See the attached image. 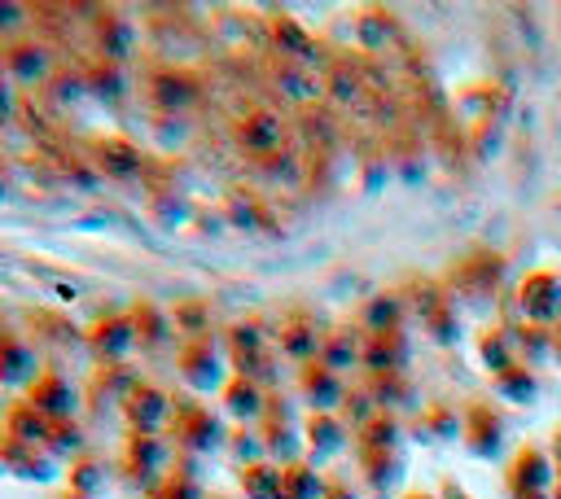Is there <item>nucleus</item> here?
Segmentation results:
<instances>
[{
    "label": "nucleus",
    "mask_w": 561,
    "mask_h": 499,
    "mask_svg": "<svg viewBox=\"0 0 561 499\" xmlns=\"http://www.w3.org/2000/svg\"><path fill=\"white\" fill-rule=\"evenodd\" d=\"M360 355H364V338H356V329H351V324L329 329L325 342H320V364L334 368V373H347L351 364H360Z\"/></svg>",
    "instance_id": "4468645a"
},
{
    "label": "nucleus",
    "mask_w": 561,
    "mask_h": 499,
    "mask_svg": "<svg viewBox=\"0 0 561 499\" xmlns=\"http://www.w3.org/2000/svg\"><path fill=\"white\" fill-rule=\"evenodd\" d=\"M299 399L307 403L312 412H329L342 403V386H338V373L325 364H307L299 373Z\"/></svg>",
    "instance_id": "f8f14e48"
},
{
    "label": "nucleus",
    "mask_w": 561,
    "mask_h": 499,
    "mask_svg": "<svg viewBox=\"0 0 561 499\" xmlns=\"http://www.w3.org/2000/svg\"><path fill=\"white\" fill-rule=\"evenodd\" d=\"M263 31H268V53L290 57V62H325V57H320V40L303 27V22L268 18V27H263Z\"/></svg>",
    "instance_id": "423d86ee"
},
{
    "label": "nucleus",
    "mask_w": 561,
    "mask_h": 499,
    "mask_svg": "<svg viewBox=\"0 0 561 499\" xmlns=\"http://www.w3.org/2000/svg\"><path fill=\"white\" fill-rule=\"evenodd\" d=\"M277 338H281V351H285V355H299V359H307V355H316V351H320L325 333H320V324H316L312 311L299 307V311H290V316L281 320Z\"/></svg>",
    "instance_id": "9b49d317"
},
{
    "label": "nucleus",
    "mask_w": 561,
    "mask_h": 499,
    "mask_svg": "<svg viewBox=\"0 0 561 499\" xmlns=\"http://www.w3.org/2000/svg\"><path fill=\"white\" fill-rule=\"evenodd\" d=\"M557 289H561V281L553 272H535L531 281L522 285V303H526V311L531 316H553V307H557Z\"/></svg>",
    "instance_id": "aec40b11"
},
{
    "label": "nucleus",
    "mask_w": 561,
    "mask_h": 499,
    "mask_svg": "<svg viewBox=\"0 0 561 499\" xmlns=\"http://www.w3.org/2000/svg\"><path fill=\"white\" fill-rule=\"evenodd\" d=\"M540 464H544V456H540V451H522V456H518V464H513V469H518V473H526V469H540ZM540 486L544 482H522L518 486V499H535V491H540Z\"/></svg>",
    "instance_id": "c756f323"
},
{
    "label": "nucleus",
    "mask_w": 561,
    "mask_h": 499,
    "mask_svg": "<svg viewBox=\"0 0 561 499\" xmlns=\"http://www.w3.org/2000/svg\"><path fill=\"white\" fill-rule=\"evenodd\" d=\"M128 320H132L136 342H163L167 333H171V320L163 316V311H154L150 303H145V298L132 307V316H128Z\"/></svg>",
    "instance_id": "393cba45"
},
{
    "label": "nucleus",
    "mask_w": 561,
    "mask_h": 499,
    "mask_svg": "<svg viewBox=\"0 0 561 499\" xmlns=\"http://www.w3.org/2000/svg\"><path fill=\"white\" fill-rule=\"evenodd\" d=\"M228 219H233L237 228H250V232H277V219H272L268 202H263V193L255 189H233L228 193Z\"/></svg>",
    "instance_id": "ddd939ff"
},
{
    "label": "nucleus",
    "mask_w": 561,
    "mask_h": 499,
    "mask_svg": "<svg viewBox=\"0 0 561 499\" xmlns=\"http://www.w3.org/2000/svg\"><path fill=\"white\" fill-rule=\"evenodd\" d=\"M31 403L44 412V403H53V421L57 416H71V386H66L57 373H44L31 381Z\"/></svg>",
    "instance_id": "412c9836"
},
{
    "label": "nucleus",
    "mask_w": 561,
    "mask_h": 499,
    "mask_svg": "<svg viewBox=\"0 0 561 499\" xmlns=\"http://www.w3.org/2000/svg\"><path fill=\"white\" fill-rule=\"evenodd\" d=\"M180 368H185V377H198L206 381L215 373V346L211 338H189V346L180 351Z\"/></svg>",
    "instance_id": "a878e982"
},
{
    "label": "nucleus",
    "mask_w": 561,
    "mask_h": 499,
    "mask_svg": "<svg viewBox=\"0 0 561 499\" xmlns=\"http://www.w3.org/2000/svg\"><path fill=\"white\" fill-rule=\"evenodd\" d=\"M75 478H79V486H97V460L79 464V469H75Z\"/></svg>",
    "instance_id": "473e14b6"
},
{
    "label": "nucleus",
    "mask_w": 561,
    "mask_h": 499,
    "mask_svg": "<svg viewBox=\"0 0 561 499\" xmlns=\"http://www.w3.org/2000/svg\"><path fill=\"white\" fill-rule=\"evenodd\" d=\"M263 62V79L272 84V92H285L290 101H299V106H312L320 101V79L312 71H303V62H290V57H259Z\"/></svg>",
    "instance_id": "20e7f679"
},
{
    "label": "nucleus",
    "mask_w": 561,
    "mask_h": 499,
    "mask_svg": "<svg viewBox=\"0 0 561 499\" xmlns=\"http://www.w3.org/2000/svg\"><path fill=\"white\" fill-rule=\"evenodd\" d=\"M325 482L312 473V464H285L281 469V499H316Z\"/></svg>",
    "instance_id": "5701e85b"
},
{
    "label": "nucleus",
    "mask_w": 561,
    "mask_h": 499,
    "mask_svg": "<svg viewBox=\"0 0 561 499\" xmlns=\"http://www.w3.org/2000/svg\"><path fill=\"white\" fill-rule=\"evenodd\" d=\"M242 486L250 499H281V469H272V464H263V460H250Z\"/></svg>",
    "instance_id": "b1692460"
},
{
    "label": "nucleus",
    "mask_w": 561,
    "mask_h": 499,
    "mask_svg": "<svg viewBox=\"0 0 561 499\" xmlns=\"http://www.w3.org/2000/svg\"><path fill=\"white\" fill-rule=\"evenodd\" d=\"M154 499H193V491L180 478H167V482H158V491H154Z\"/></svg>",
    "instance_id": "7c9ffc66"
},
{
    "label": "nucleus",
    "mask_w": 561,
    "mask_h": 499,
    "mask_svg": "<svg viewBox=\"0 0 561 499\" xmlns=\"http://www.w3.org/2000/svg\"><path fill=\"white\" fill-rule=\"evenodd\" d=\"M0 71L9 79H18L22 88L40 92L49 84V75L57 71V57L49 44H40V40H5V49H0Z\"/></svg>",
    "instance_id": "f03ea898"
},
{
    "label": "nucleus",
    "mask_w": 561,
    "mask_h": 499,
    "mask_svg": "<svg viewBox=\"0 0 561 499\" xmlns=\"http://www.w3.org/2000/svg\"><path fill=\"white\" fill-rule=\"evenodd\" d=\"M215 434H220V425H215V416L198 408V403H185V408H176V438H193V447H206L215 443Z\"/></svg>",
    "instance_id": "f3484780"
},
{
    "label": "nucleus",
    "mask_w": 561,
    "mask_h": 499,
    "mask_svg": "<svg viewBox=\"0 0 561 499\" xmlns=\"http://www.w3.org/2000/svg\"><path fill=\"white\" fill-rule=\"evenodd\" d=\"M14 110H18V92H9V84L0 79V123L14 119Z\"/></svg>",
    "instance_id": "2f4dec72"
},
{
    "label": "nucleus",
    "mask_w": 561,
    "mask_h": 499,
    "mask_svg": "<svg viewBox=\"0 0 561 499\" xmlns=\"http://www.w3.org/2000/svg\"><path fill=\"white\" fill-rule=\"evenodd\" d=\"M329 425H338L329 412H312V421H307V438H312L316 451H334V447H338V434H342V429H338V434H329Z\"/></svg>",
    "instance_id": "c85d7f7f"
},
{
    "label": "nucleus",
    "mask_w": 561,
    "mask_h": 499,
    "mask_svg": "<svg viewBox=\"0 0 561 499\" xmlns=\"http://www.w3.org/2000/svg\"><path fill=\"white\" fill-rule=\"evenodd\" d=\"M404 359H408V346H404V333H399V329L369 333V338H364L360 364L369 368V377H377V373H399V368H404Z\"/></svg>",
    "instance_id": "9d476101"
},
{
    "label": "nucleus",
    "mask_w": 561,
    "mask_h": 499,
    "mask_svg": "<svg viewBox=\"0 0 561 499\" xmlns=\"http://www.w3.org/2000/svg\"><path fill=\"white\" fill-rule=\"evenodd\" d=\"M233 141L255 167L268 171V176H290L294 162H299V154H294V127L272 106H250L246 114H237Z\"/></svg>",
    "instance_id": "f257e3e1"
},
{
    "label": "nucleus",
    "mask_w": 561,
    "mask_h": 499,
    "mask_svg": "<svg viewBox=\"0 0 561 499\" xmlns=\"http://www.w3.org/2000/svg\"><path fill=\"white\" fill-rule=\"evenodd\" d=\"M338 114L334 106H325V101H312V106H299V119H294V132H299V141L307 149V162H325L334 154L338 145Z\"/></svg>",
    "instance_id": "7ed1b4c3"
},
{
    "label": "nucleus",
    "mask_w": 561,
    "mask_h": 499,
    "mask_svg": "<svg viewBox=\"0 0 561 499\" xmlns=\"http://www.w3.org/2000/svg\"><path fill=\"white\" fill-rule=\"evenodd\" d=\"M342 408H347V421H351V425H360V429L377 416V412H373L377 403H373V394H369V390H351V394H342Z\"/></svg>",
    "instance_id": "cd10ccee"
},
{
    "label": "nucleus",
    "mask_w": 561,
    "mask_h": 499,
    "mask_svg": "<svg viewBox=\"0 0 561 499\" xmlns=\"http://www.w3.org/2000/svg\"><path fill=\"white\" fill-rule=\"evenodd\" d=\"M325 97L338 106H360L364 97V57L334 53L325 57Z\"/></svg>",
    "instance_id": "0eeeda50"
},
{
    "label": "nucleus",
    "mask_w": 561,
    "mask_h": 499,
    "mask_svg": "<svg viewBox=\"0 0 561 499\" xmlns=\"http://www.w3.org/2000/svg\"><path fill=\"white\" fill-rule=\"evenodd\" d=\"M224 408L233 412V416H242V421L259 416V412H263V390H259V381L233 373V377H228V386H224Z\"/></svg>",
    "instance_id": "a211bd4d"
},
{
    "label": "nucleus",
    "mask_w": 561,
    "mask_h": 499,
    "mask_svg": "<svg viewBox=\"0 0 561 499\" xmlns=\"http://www.w3.org/2000/svg\"><path fill=\"white\" fill-rule=\"evenodd\" d=\"M158 464H163V443H158L154 434H132L128 447H123V469H128V478H136V482L154 478Z\"/></svg>",
    "instance_id": "2eb2a0df"
},
{
    "label": "nucleus",
    "mask_w": 561,
    "mask_h": 499,
    "mask_svg": "<svg viewBox=\"0 0 561 499\" xmlns=\"http://www.w3.org/2000/svg\"><path fill=\"white\" fill-rule=\"evenodd\" d=\"M0 377H5V381L31 377V355H27V346H22L18 338H9V333H0Z\"/></svg>",
    "instance_id": "bb28decb"
},
{
    "label": "nucleus",
    "mask_w": 561,
    "mask_h": 499,
    "mask_svg": "<svg viewBox=\"0 0 561 499\" xmlns=\"http://www.w3.org/2000/svg\"><path fill=\"white\" fill-rule=\"evenodd\" d=\"M88 154H93V162L106 176H141L145 171V158L141 149H136L132 141H123V136H93L88 141Z\"/></svg>",
    "instance_id": "1a4fd4ad"
},
{
    "label": "nucleus",
    "mask_w": 561,
    "mask_h": 499,
    "mask_svg": "<svg viewBox=\"0 0 561 499\" xmlns=\"http://www.w3.org/2000/svg\"><path fill=\"white\" fill-rule=\"evenodd\" d=\"M404 298H395V294H377L364 303L360 311V320H364V329L369 333H386V329H399V320H404Z\"/></svg>",
    "instance_id": "6ab92c4d"
},
{
    "label": "nucleus",
    "mask_w": 561,
    "mask_h": 499,
    "mask_svg": "<svg viewBox=\"0 0 561 499\" xmlns=\"http://www.w3.org/2000/svg\"><path fill=\"white\" fill-rule=\"evenodd\" d=\"M171 324H176L185 338H211V307H206V298H185V303H176Z\"/></svg>",
    "instance_id": "4be33fe9"
},
{
    "label": "nucleus",
    "mask_w": 561,
    "mask_h": 499,
    "mask_svg": "<svg viewBox=\"0 0 561 499\" xmlns=\"http://www.w3.org/2000/svg\"><path fill=\"white\" fill-rule=\"evenodd\" d=\"M88 342H93V351L101 359H119L128 346L136 342V333H132V320L128 316H110V320H101L88 329Z\"/></svg>",
    "instance_id": "dca6fc26"
},
{
    "label": "nucleus",
    "mask_w": 561,
    "mask_h": 499,
    "mask_svg": "<svg viewBox=\"0 0 561 499\" xmlns=\"http://www.w3.org/2000/svg\"><path fill=\"white\" fill-rule=\"evenodd\" d=\"M171 399L158 386H136L132 394H123V421L132 425V434H158V425L167 421Z\"/></svg>",
    "instance_id": "6e6552de"
},
{
    "label": "nucleus",
    "mask_w": 561,
    "mask_h": 499,
    "mask_svg": "<svg viewBox=\"0 0 561 499\" xmlns=\"http://www.w3.org/2000/svg\"><path fill=\"white\" fill-rule=\"evenodd\" d=\"M150 97L158 101V110L180 114V110L198 106L202 84H198L193 71H185V66H158V75L150 79Z\"/></svg>",
    "instance_id": "39448f33"
}]
</instances>
